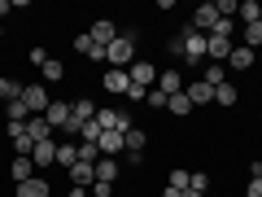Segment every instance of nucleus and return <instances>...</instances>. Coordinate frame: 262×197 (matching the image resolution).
<instances>
[{
	"label": "nucleus",
	"mask_w": 262,
	"mask_h": 197,
	"mask_svg": "<svg viewBox=\"0 0 262 197\" xmlns=\"http://www.w3.org/2000/svg\"><path fill=\"white\" fill-rule=\"evenodd\" d=\"M158 92H166V96L184 92V75H179V70H166V75H158Z\"/></svg>",
	"instance_id": "obj_14"
},
{
	"label": "nucleus",
	"mask_w": 262,
	"mask_h": 197,
	"mask_svg": "<svg viewBox=\"0 0 262 197\" xmlns=\"http://www.w3.org/2000/svg\"><path fill=\"white\" fill-rule=\"evenodd\" d=\"M114 175H118V162H114V158L96 162V180H101V184H114Z\"/></svg>",
	"instance_id": "obj_21"
},
{
	"label": "nucleus",
	"mask_w": 262,
	"mask_h": 197,
	"mask_svg": "<svg viewBox=\"0 0 262 197\" xmlns=\"http://www.w3.org/2000/svg\"><path fill=\"white\" fill-rule=\"evenodd\" d=\"M179 197H206V193H192V188H184V193H179Z\"/></svg>",
	"instance_id": "obj_39"
},
{
	"label": "nucleus",
	"mask_w": 262,
	"mask_h": 197,
	"mask_svg": "<svg viewBox=\"0 0 262 197\" xmlns=\"http://www.w3.org/2000/svg\"><path fill=\"white\" fill-rule=\"evenodd\" d=\"M18 197H48V180L44 175H31L18 184Z\"/></svg>",
	"instance_id": "obj_13"
},
{
	"label": "nucleus",
	"mask_w": 262,
	"mask_h": 197,
	"mask_svg": "<svg viewBox=\"0 0 262 197\" xmlns=\"http://www.w3.org/2000/svg\"><path fill=\"white\" fill-rule=\"evenodd\" d=\"M22 96V84H13V79H0V101L9 105V101H18Z\"/></svg>",
	"instance_id": "obj_26"
},
{
	"label": "nucleus",
	"mask_w": 262,
	"mask_h": 197,
	"mask_svg": "<svg viewBox=\"0 0 262 197\" xmlns=\"http://www.w3.org/2000/svg\"><path fill=\"white\" fill-rule=\"evenodd\" d=\"M122 136H127V131H101V158H110V153H122L127 149V141H122Z\"/></svg>",
	"instance_id": "obj_7"
},
{
	"label": "nucleus",
	"mask_w": 262,
	"mask_h": 197,
	"mask_svg": "<svg viewBox=\"0 0 262 197\" xmlns=\"http://www.w3.org/2000/svg\"><path fill=\"white\" fill-rule=\"evenodd\" d=\"M88 193H92V197H110V193H114V184H101V180H92V188H88Z\"/></svg>",
	"instance_id": "obj_35"
},
{
	"label": "nucleus",
	"mask_w": 262,
	"mask_h": 197,
	"mask_svg": "<svg viewBox=\"0 0 262 197\" xmlns=\"http://www.w3.org/2000/svg\"><path fill=\"white\" fill-rule=\"evenodd\" d=\"M22 105H27L31 114H44L48 105H53L48 101V88L44 84H22Z\"/></svg>",
	"instance_id": "obj_3"
},
{
	"label": "nucleus",
	"mask_w": 262,
	"mask_h": 197,
	"mask_svg": "<svg viewBox=\"0 0 262 197\" xmlns=\"http://www.w3.org/2000/svg\"><path fill=\"white\" fill-rule=\"evenodd\" d=\"M0 35H5V31H0Z\"/></svg>",
	"instance_id": "obj_40"
},
{
	"label": "nucleus",
	"mask_w": 262,
	"mask_h": 197,
	"mask_svg": "<svg viewBox=\"0 0 262 197\" xmlns=\"http://www.w3.org/2000/svg\"><path fill=\"white\" fill-rule=\"evenodd\" d=\"M79 162H92V167H96V162H101V145L83 141V145H79Z\"/></svg>",
	"instance_id": "obj_24"
},
{
	"label": "nucleus",
	"mask_w": 262,
	"mask_h": 197,
	"mask_svg": "<svg viewBox=\"0 0 262 197\" xmlns=\"http://www.w3.org/2000/svg\"><path fill=\"white\" fill-rule=\"evenodd\" d=\"M206 84H210V88L227 84V70H223V66H219V62H210V66H206Z\"/></svg>",
	"instance_id": "obj_27"
},
{
	"label": "nucleus",
	"mask_w": 262,
	"mask_h": 197,
	"mask_svg": "<svg viewBox=\"0 0 262 197\" xmlns=\"http://www.w3.org/2000/svg\"><path fill=\"white\" fill-rule=\"evenodd\" d=\"M96 123H101V131H127L131 127V114H122V110H96Z\"/></svg>",
	"instance_id": "obj_4"
},
{
	"label": "nucleus",
	"mask_w": 262,
	"mask_h": 197,
	"mask_svg": "<svg viewBox=\"0 0 262 197\" xmlns=\"http://www.w3.org/2000/svg\"><path fill=\"white\" fill-rule=\"evenodd\" d=\"M131 84H140V88H149V84H158V66L153 62H131Z\"/></svg>",
	"instance_id": "obj_5"
},
{
	"label": "nucleus",
	"mask_w": 262,
	"mask_h": 197,
	"mask_svg": "<svg viewBox=\"0 0 262 197\" xmlns=\"http://www.w3.org/2000/svg\"><path fill=\"white\" fill-rule=\"evenodd\" d=\"M131 53H136V35H118L110 48H105L110 70H127V66H131Z\"/></svg>",
	"instance_id": "obj_1"
},
{
	"label": "nucleus",
	"mask_w": 262,
	"mask_h": 197,
	"mask_svg": "<svg viewBox=\"0 0 262 197\" xmlns=\"http://www.w3.org/2000/svg\"><path fill=\"white\" fill-rule=\"evenodd\" d=\"M57 162H61V167L70 171V167L79 162V145H66V141H61V145H57Z\"/></svg>",
	"instance_id": "obj_20"
},
{
	"label": "nucleus",
	"mask_w": 262,
	"mask_h": 197,
	"mask_svg": "<svg viewBox=\"0 0 262 197\" xmlns=\"http://www.w3.org/2000/svg\"><path fill=\"white\" fill-rule=\"evenodd\" d=\"M27 136H31L35 145L53 141V127H48V119H44V114H31V119H27Z\"/></svg>",
	"instance_id": "obj_6"
},
{
	"label": "nucleus",
	"mask_w": 262,
	"mask_h": 197,
	"mask_svg": "<svg viewBox=\"0 0 262 197\" xmlns=\"http://www.w3.org/2000/svg\"><path fill=\"white\" fill-rule=\"evenodd\" d=\"M70 114H75V123H79V127H83V123H92V119H96V105L79 96V101H70Z\"/></svg>",
	"instance_id": "obj_17"
},
{
	"label": "nucleus",
	"mask_w": 262,
	"mask_h": 197,
	"mask_svg": "<svg viewBox=\"0 0 262 197\" xmlns=\"http://www.w3.org/2000/svg\"><path fill=\"white\" fill-rule=\"evenodd\" d=\"M188 175H192V171H170L166 188H179V193H184V188H188Z\"/></svg>",
	"instance_id": "obj_32"
},
{
	"label": "nucleus",
	"mask_w": 262,
	"mask_h": 197,
	"mask_svg": "<svg viewBox=\"0 0 262 197\" xmlns=\"http://www.w3.org/2000/svg\"><path fill=\"white\" fill-rule=\"evenodd\" d=\"M88 35H92V40H96V44H101V48H110L114 40H118V27H114V22H105V18H101V22H96L92 31H88Z\"/></svg>",
	"instance_id": "obj_11"
},
{
	"label": "nucleus",
	"mask_w": 262,
	"mask_h": 197,
	"mask_svg": "<svg viewBox=\"0 0 262 197\" xmlns=\"http://www.w3.org/2000/svg\"><path fill=\"white\" fill-rule=\"evenodd\" d=\"M75 48H79V53L88 57V62H105V48L96 44V40L88 35V31H83V35H79V40H75Z\"/></svg>",
	"instance_id": "obj_12"
},
{
	"label": "nucleus",
	"mask_w": 262,
	"mask_h": 197,
	"mask_svg": "<svg viewBox=\"0 0 262 197\" xmlns=\"http://www.w3.org/2000/svg\"><path fill=\"white\" fill-rule=\"evenodd\" d=\"M236 22H245V27L262 22V5L258 0H241V5H236Z\"/></svg>",
	"instance_id": "obj_10"
},
{
	"label": "nucleus",
	"mask_w": 262,
	"mask_h": 197,
	"mask_svg": "<svg viewBox=\"0 0 262 197\" xmlns=\"http://www.w3.org/2000/svg\"><path fill=\"white\" fill-rule=\"evenodd\" d=\"M179 40H184V53H179V57H184L188 66H201V62H206V35H201V31L184 27V31H179Z\"/></svg>",
	"instance_id": "obj_2"
},
{
	"label": "nucleus",
	"mask_w": 262,
	"mask_h": 197,
	"mask_svg": "<svg viewBox=\"0 0 262 197\" xmlns=\"http://www.w3.org/2000/svg\"><path fill=\"white\" fill-rule=\"evenodd\" d=\"M31 162H35V167H53V162H57V141H44V145H35Z\"/></svg>",
	"instance_id": "obj_15"
},
{
	"label": "nucleus",
	"mask_w": 262,
	"mask_h": 197,
	"mask_svg": "<svg viewBox=\"0 0 262 197\" xmlns=\"http://www.w3.org/2000/svg\"><path fill=\"white\" fill-rule=\"evenodd\" d=\"M214 101H219V105H236V88H232V84H219V88H214Z\"/></svg>",
	"instance_id": "obj_30"
},
{
	"label": "nucleus",
	"mask_w": 262,
	"mask_h": 197,
	"mask_svg": "<svg viewBox=\"0 0 262 197\" xmlns=\"http://www.w3.org/2000/svg\"><path fill=\"white\" fill-rule=\"evenodd\" d=\"M245 197H262V175L249 180V188H245Z\"/></svg>",
	"instance_id": "obj_36"
},
{
	"label": "nucleus",
	"mask_w": 262,
	"mask_h": 197,
	"mask_svg": "<svg viewBox=\"0 0 262 197\" xmlns=\"http://www.w3.org/2000/svg\"><path fill=\"white\" fill-rule=\"evenodd\" d=\"M105 88H110V92H122V96H127L131 75H127V70H110V75H105Z\"/></svg>",
	"instance_id": "obj_19"
},
{
	"label": "nucleus",
	"mask_w": 262,
	"mask_h": 197,
	"mask_svg": "<svg viewBox=\"0 0 262 197\" xmlns=\"http://www.w3.org/2000/svg\"><path fill=\"white\" fill-rule=\"evenodd\" d=\"M188 188H192V193H206V188H210V175H206V171H192V175H188Z\"/></svg>",
	"instance_id": "obj_31"
},
{
	"label": "nucleus",
	"mask_w": 262,
	"mask_h": 197,
	"mask_svg": "<svg viewBox=\"0 0 262 197\" xmlns=\"http://www.w3.org/2000/svg\"><path fill=\"white\" fill-rule=\"evenodd\" d=\"M184 92H188V101H192V110H196V105H210V101H214V88H210L206 79H201V84H188Z\"/></svg>",
	"instance_id": "obj_9"
},
{
	"label": "nucleus",
	"mask_w": 262,
	"mask_h": 197,
	"mask_svg": "<svg viewBox=\"0 0 262 197\" xmlns=\"http://www.w3.org/2000/svg\"><path fill=\"white\" fill-rule=\"evenodd\" d=\"M127 96H131V101H144V96H149V88H140V84H131V88H127Z\"/></svg>",
	"instance_id": "obj_37"
},
{
	"label": "nucleus",
	"mask_w": 262,
	"mask_h": 197,
	"mask_svg": "<svg viewBox=\"0 0 262 197\" xmlns=\"http://www.w3.org/2000/svg\"><path fill=\"white\" fill-rule=\"evenodd\" d=\"M13 180H18V184H22V180H31V175H35V162H31V158H13Z\"/></svg>",
	"instance_id": "obj_23"
},
{
	"label": "nucleus",
	"mask_w": 262,
	"mask_h": 197,
	"mask_svg": "<svg viewBox=\"0 0 262 197\" xmlns=\"http://www.w3.org/2000/svg\"><path fill=\"white\" fill-rule=\"evenodd\" d=\"M5 114H9V123H27V119H31V110L22 105V96H18V101H9V105H5Z\"/></svg>",
	"instance_id": "obj_25"
},
{
	"label": "nucleus",
	"mask_w": 262,
	"mask_h": 197,
	"mask_svg": "<svg viewBox=\"0 0 262 197\" xmlns=\"http://www.w3.org/2000/svg\"><path fill=\"white\" fill-rule=\"evenodd\" d=\"M144 101H149L153 110H166V101H170V96H166V92H158V88H149V96H144Z\"/></svg>",
	"instance_id": "obj_34"
},
{
	"label": "nucleus",
	"mask_w": 262,
	"mask_h": 197,
	"mask_svg": "<svg viewBox=\"0 0 262 197\" xmlns=\"http://www.w3.org/2000/svg\"><path fill=\"white\" fill-rule=\"evenodd\" d=\"M166 110H170V114H179V119H184V114H192V101H188V92H175V96L166 101Z\"/></svg>",
	"instance_id": "obj_22"
},
{
	"label": "nucleus",
	"mask_w": 262,
	"mask_h": 197,
	"mask_svg": "<svg viewBox=\"0 0 262 197\" xmlns=\"http://www.w3.org/2000/svg\"><path fill=\"white\" fill-rule=\"evenodd\" d=\"M227 66H232V70H249V66H253V48L236 44V48H232V57H227Z\"/></svg>",
	"instance_id": "obj_16"
},
{
	"label": "nucleus",
	"mask_w": 262,
	"mask_h": 197,
	"mask_svg": "<svg viewBox=\"0 0 262 197\" xmlns=\"http://www.w3.org/2000/svg\"><path fill=\"white\" fill-rule=\"evenodd\" d=\"M92 180H96L92 162H75V167H70V184H75V188H92Z\"/></svg>",
	"instance_id": "obj_8"
},
{
	"label": "nucleus",
	"mask_w": 262,
	"mask_h": 197,
	"mask_svg": "<svg viewBox=\"0 0 262 197\" xmlns=\"http://www.w3.org/2000/svg\"><path fill=\"white\" fill-rule=\"evenodd\" d=\"M39 70H44V79H48V84H57V79L66 75V66H61V62H53V57H48V62L39 66Z\"/></svg>",
	"instance_id": "obj_28"
},
{
	"label": "nucleus",
	"mask_w": 262,
	"mask_h": 197,
	"mask_svg": "<svg viewBox=\"0 0 262 197\" xmlns=\"http://www.w3.org/2000/svg\"><path fill=\"white\" fill-rule=\"evenodd\" d=\"M79 136H83V141H101V123H83V127H79Z\"/></svg>",
	"instance_id": "obj_33"
},
{
	"label": "nucleus",
	"mask_w": 262,
	"mask_h": 197,
	"mask_svg": "<svg viewBox=\"0 0 262 197\" xmlns=\"http://www.w3.org/2000/svg\"><path fill=\"white\" fill-rule=\"evenodd\" d=\"M66 197H88V188H70V193H66Z\"/></svg>",
	"instance_id": "obj_38"
},
{
	"label": "nucleus",
	"mask_w": 262,
	"mask_h": 197,
	"mask_svg": "<svg viewBox=\"0 0 262 197\" xmlns=\"http://www.w3.org/2000/svg\"><path fill=\"white\" fill-rule=\"evenodd\" d=\"M245 48H262V22L245 27Z\"/></svg>",
	"instance_id": "obj_29"
},
{
	"label": "nucleus",
	"mask_w": 262,
	"mask_h": 197,
	"mask_svg": "<svg viewBox=\"0 0 262 197\" xmlns=\"http://www.w3.org/2000/svg\"><path fill=\"white\" fill-rule=\"evenodd\" d=\"M122 141H127V149H122V153H144V145H149V136H144L140 127H127V136H122Z\"/></svg>",
	"instance_id": "obj_18"
}]
</instances>
